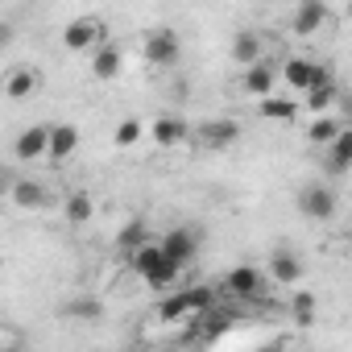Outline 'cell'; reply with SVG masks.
<instances>
[{
	"mask_svg": "<svg viewBox=\"0 0 352 352\" xmlns=\"http://www.w3.org/2000/svg\"><path fill=\"white\" fill-rule=\"evenodd\" d=\"M212 307H216L212 286H187V290H179V294L162 298L157 319H162V323H183V319H195V315H204V311H212Z\"/></svg>",
	"mask_w": 352,
	"mask_h": 352,
	"instance_id": "6da1fadb",
	"label": "cell"
},
{
	"mask_svg": "<svg viewBox=\"0 0 352 352\" xmlns=\"http://www.w3.org/2000/svg\"><path fill=\"white\" fill-rule=\"evenodd\" d=\"M129 265H133V274L145 278L153 290H166V286H174V278H179V265H170V261L162 257L157 241H149V245H141L137 253H129Z\"/></svg>",
	"mask_w": 352,
	"mask_h": 352,
	"instance_id": "7a4b0ae2",
	"label": "cell"
},
{
	"mask_svg": "<svg viewBox=\"0 0 352 352\" xmlns=\"http://www.w3.org/2000/svg\"><path fill=\"white\" fill-rule=\"evenodd\" d=\"M157 249H162V257L170 261V265H191L195 261V253H199V232L195 228H170L162 241H157Z\"/></svg>",
	"mask_w": 352,
	"mask_h": 352,
	"instance_id": "3957f363",
	"label": "cell"
},
{
	"mask_svg": "<svg viewBox=\"0 0 352 352\" xmlns=\"http://www.w3.org/2000/svg\"><path fill=\"white\" fill-rule=\"evenodd\" d=\"M63 46H67V50H96V46H104V21H96V17H75V21L63 30Z\"/></svg>",
	"mask_w": 352,
	"mask_h": 352,
	"instance_id": "277c9868",
	"label": "cell"
},
{
	"mask_svg": "<svg viewBox=\"0 0 352 352\" xmlns=\"http://www.w3.org/2000/svg\"><path fill=\"white\" fill-rule=\"evenodd\" d=\"M224 294L232 298H257L261 294V270L257 265H236L224 274Z\"/></svg>",
	"mask_w": 352,
	"mask_h": 352,
	"instance_id": "5b68a950",
	"label": "cell"
},
{
	"mask_svg": "<svg viewBox=\"0 0 352 352\" xmlns=\"http://www.w3.org/2000/svg\"><path fill=\"white\" fill-rule=\"evenodd\" d=\"M145 58L153 67H174V63H179V38H174L170 30H153L145 38Z\"/></svg>",
	"mask_w": 352,
	"mask_h": 352,
	"instance_id": "8992f818",
	"label": "cell"
},
{
	"mask_svg": "<svg viewBox=\"0 0 352 352\" xmlns=\"http://www.w3.org/2000/svg\"><path fill=\"white\" fill-rule=\"evenodd\" d=\"M302 96H307V108H311V112H323V108L336 104V79H331V71H327L323 63L315 67V79H311V87H307Z\"/></svg>",
	"mask_w": 352,
	"mask_h": 352,
	"instance_id": "52a82bcc",
	"label": "cell"
},
{
	"mask_svg": "<svg viewBox=\"0 0 352 352\" xmlns=\"http://www.w3.org/2000/svg\"><path fill=\"white\" fill-rule=\"evenodd\" d=\"M79 149V129L75 124H54L46 129V157L50 162H67Z\"/></svg>",
	"mask_w": 352,
	"mask_h": 352,
	"instance_id": "ba28073f",
	"label": "cell"
},
{
	"mask_svg": "<svg viewBox=\"0 0 352 352\" xmlns=\"http://www.w3.org/2000/svg\"><path fill=\"white\" fill-rule=\"evenodd\" d=\"M298 208H302V216H311V220H331V216H336V195L315 183V187H307V191L298 195Z\"/></svg>",
	"mask_w": 352,
	"mask_h": 352,
	"instance_id": "9c48e42d",
	"label": "cell"
},
{
	"mask_svg": "<svg viewBox=\"0 0 352 352\" xmlns=\"http://www.w3.org/2000/svg\"><path fill=\"white\" fill-rule=\"evenodd\" d=\"M120 67H124L120 46H112V42L96 46V54H91V75H96V79H116V75H120Z\"/></svg>",
	"mask_w": 352,
	"mask_h": 352,
	"instance_id": "30bf717a",
	"label": "cell"
},
{
	"mask_svg": "<svg viewBox=\"0 0 352 352\" xmlns=\"http://www.w3.org/2000/svg\"><path fill=\"white\" fill-rule=\"evenodd\" d=\"M13 153H17V162H38V157H46V124L25 129V133L13 141Z\"/></svg>",
	"mask_w": 352,
	"mask_h": 352,
	"instance_id": "8fae6325",
	"label": "cell"
},
{
	"mask_svg": "<svg viewBox=\"0 0 352 352\" xmlns=\"http://www.w3.org/2000/svg\"><path fill=\"white\" fill-rule=\"evenodd\" d=\"M9 195H13V204H17V208H25V212L46 208V199H50V191H46L42 183H34V179H13Z\"/></svg>",
	"mask_w": 352,
	"mask_h": 352,
	"instance_id": "7c38bea8",
	"label": "cell"
},
{
	"mask_svg": "<svg viewBox=\"0 0 352 352\" xmlns=\"http://www.w3.org/2000/svg\"><path fill=\"white\" fill-rule=\"evenodd\" d=\"M34 91H38V71L34 67H13L5 75V96L9 100H30Z\"/></svg>",
	"mask_w": 352,
	"mask_h": 352,
	"instance_id": "4fadbf2b",
	"label": "cell"
},
{
	"mask_svg": "<svg viewBox=\"0 0 352 352\" xmlns=\"http://www.w3.org/2000/svg\"><path fill=\"white\" fill-rule=\"evenodd\" d=\"M241 137V124L236 120H208L204 129H199V141L208 145V149H224V145H232Z\"/></svg>",
	"mask_w": 352,
	"mask_h": 352,
	"instance_id": "5bb4252c",
	"label": "cell"
},
{
	"mask_svg": "<svg viewBox=\"0 0 352 352\" xmlns=\"http://www.w3.org/2000/svg\"><path fill=\"white\" fill-rule=\"evenodd\" d=\"M149 133H153V145H166V149H170V145L187 141V133H191V129H187V120H179V116H157Z\"/></svg>",
	"mask_w": 352,
	"mask_h": 352,
	"instance_id": "9a60e30c",
	"label": "cell"
},
{
	"mask_svg": "<svg viewBox=\"0 0 352 352\" xmlns=\"http://www.w3.org/2000/svg\"><path fill=\"white\" fill-rule=\"evenodd\" d=\"M232 327V315H224V311H204V315H195V323H191V331L199 336V340H220L224 331Z\"/></svg>",
	"mask_w": 352,
	"mask_h": 352,
	"instance_id": "2e32d148",
	"label": "cell"
},
{
	"mask_svg": "<svg viewBox=\"0 0 352 352\" xmlns=\"http://www.w3.org/2000/svg\"><path fill=\"white\" fill-rule=\"evenodd\" d=\"M323 21H327V5H323V0H302V5L294 9V34H315Z\"/></svg>",
	"mask_w": 352,
	"mask_h": 352,
	"instance_id": "e0dca14e",
	"label": "cell"
},
{
	"mask_svg": "<svg viewBox=\"0 0 352 352\" xmlns=\"http://www.w3.org/2000/svg\"><path fill=\"white\" fill-rule=\"evenodd\" d=\"M274 83H278V75H274V67H270V63H257V67H249V71H245V91H249V96H257V100L274 96Z\"/></svg>",
	"mask_w": 352,
	"mask_h": 352,
	"instance_id": "ac0fdd59",
	"label": "cell"
},
{
	"mask_svg": "<svg viewBox=\"0 0 352 352\" xmlns=\"http://www.w3.org/2000/svg\"><path fill=\"white\" fill-rule=\"evenodd\" d=\"M232 58H236L245 71H249V67H257V63H261V38H257V34H249V30H245V34H236V42H232Z\"/></svg>",
	"mask_w": 352,
	"mask_h": 352,
	"instance_id": "d6986e66",
	"label": "cell"
},
{
	"mask_svg": "<svg viewBox=\"0 0 352 352\" xmlns=\"http://www.w3.org/2000/svg\"><path fill=\"white\" fill-rule=\"evenodd\" d=\"M270 278H274V282H282V286L298 282V278H302L298 257H294V253H274V257H270Z\"/></svg>",
	"mask_w": 352,
	"mask_h": 352,
	"instance_id": "ffe728a7",
	"label": "cell"
},
{
	"mask_svg": "<svg viewBox=\"0 0 352 352\" xmlns=\"http://www.w3.org/2000/svg\"><path fill=\"white\" fill-rule=\"evenodd\" d=\"M315 58H286V83L294 87V91H307L311 87V79H315Z\"/></svg>",
	"mask_w": 352,
	"mask_h": 352,
	"instance_id": "44dd1931",
	"label": "cell"
},
{
	"mask_svg": "<svg viewBox=\"0 0 352 352\" xmlns=\"http://www.w3.org/2000/svg\"><path fill=\"white\" fill-rule=\"evenodd\" d=\"M348 162H352V133L344 129V133L331 141V157H327V170H331V174H344V170H348Z\"/></svg>",
	"mask_w": 352,
	"mask_h": 352,
	"instance_id": "7402d4cb",
	"label": "cell"
},
{
	"mask_svg": "<svg viewBox=\"0 0 352 352\" xmlns=\"http://www.w3.org/2000/svg\"><path fill=\"white\" fill-rule=\"evenodd\" d=\"M91 216H96V199H91L87 191L67 195V220H71V224H87Z\"/></svg>",
	"mask_w": 352,
	"mask_h": 352,
	"instance_id": "603a6c76",
	"label": "cell"
},
{
	"mask_svg": "<svg viewBox=\"0 0 352 352\" xmlns=\"http://www.w3.org/2000/svg\"><path fill=\"white\" fill-rule=\"evenodd\" d=\"M149 228H145V220H129L124 228H120V236H116V245L124 249V253H137L141 245H149V236H145Z\"/></svg>",
	"mask_w": 352,
	"mask_h": 352,
	"instance_id": "cb8c5ba5",
	"label": "cell"
},
{
	"mask_svg": "<svg viewBox=\"0 0 352 352\" xmlns=\"http://www.w3.org/2000/svg\"><path fill=\"white\" fill-rule=\"evenodd\" d=\"M294 112H298L294 100H278V96H265V100H261V116H265V120H286V124H290Z\"/></svg>",
	"mask_w": 352,
	"mask_h": 352,
	"instance_id": "d4e9b609",
	"label": "cell"
},
{
	"mask_svg": "<svg viewBox=\"0 0 352 352\" xmlns=\"http://www.w3.org/2000/svg\"><path fill=\"white\" fill-rule=\"evenodd\" d=\"M340 133H344V124H340L336 116H319V120H315V124L307 129V137H311L315 145H331V141H336Z\"/></svg>",
	"mask_w": 352,
	"mask_h": 352,
	"instance_id": "484cf974",
	"label": "cell"
},
{
	"mask_svg": "<svg viewBox=\"0 0 352 352\" xmlns=\"http://www.w3.org/2000/svg\"><path fill=\"white\" fill-rule=\"evenodd\" d=\"M63 311H67L71 319H100V315H104V302H100V298H87V294H79V298H71Z\"/></svg>",
	"mask_w": 352,
	"mask_h": 352,
	"instance_id": "4316f807",
	"label": "cell"
},
{
	"mask_svg": "<svg viewBox=\"0 0 352 352\" xmlns=\"http://www.w3.org/2000/svg\"><path fill=\"white\" fill-rule=\"evenodd\" d=\"M290 311H294V319L307 327L311 319H315V294H307V290H298L294 298H290Z\"/></svg>",
	"mask_w": 352,
	"mask_h": 352,
	"instance_id": "83f0119b",
	"label": "cell"
},
{
	"mask_svg": "<svg viewBox=\"0 0 352 352\" xmlns=\"http://www.w3.org/2000/svg\"><path fill=\"white\" fill-rule=\"evenodd\" d=\"M141 133H145V124L129 116V120H120V124H116V133H112V137H116V145H137V141H141Z\"/></svg>",
	"mask_w": 352,
	"mask_h": 352,
	"instance_id": "f1b7e54d",
	"label": "cell"
},
{
	"mask_svg": "<svg viewBox=\"0 0 352 352\" xmlns=\"http://www.w3.org/2000/svg\"><path fill=\"white\" fill-rule=\"evenodd\" d=\"M9 187H13V174H9V166H5V162H0V195H5Z\"/></svg>",
	"mask_w": 352,
	"mask_h": 352,
	"instance_id": "f546056e",
	"label": "cell"
},
{
	"mask_svg": "<svg viewBox=\"0 0 352 352\" xmlns=\"http://www.w3.org/2000/svg\"><path fill=\"white\" fill-rule=\"evenodd\" d=\"M9 42H13V25H9V21H0V50H5Z\"/></svg>",
	"mask_w": 352,
	"mask_h": 352,
	"instance_id": "4dcf8cb0",
	"label": "cell"
},
{
	"mask_svg": "<svg viewBox=\"0 0 352 352\" xmlns=\"http://www.w3.org/2000/svg\"><path fill=\"white\" fill-rule=\"evenodd\" d=\"M253 352H286L282 344H265V348H253Z\"/></svg>",
	"mask_w": 352,
	"mask_h": 352,
	"instance_id": "1f68e13d",
	"label": "cell"
},
{
	"mask_svg": "<svg viewBox=\"0 0 352 352\" xmlns=\"http://www.w3.org/2000/svg\"><path fill=\"white\" fill-rule=\"evenodd\" d=\"M0 352H9V348H0Z\"/></svg>",
	"mask_w": 352,
	"mask_h": 352,
	"instance_id": "d6a6232c",
	"label": "cell"
}]
</instances>
